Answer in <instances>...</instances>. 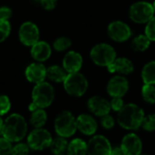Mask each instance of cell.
Listing matches in <instances>:
<instances>
[{
    "mask_svg": "<svg viewBox=\"0 0 155 155\" xmlns=\"http://www.w3.org/2000/svg\"><path fill=\"white\" fill-rule=\"evenodd\" d=\"M27 134V123L19 114H12L4 121L1 134L11 143L22 141Z\"/></svg>",
    "mask_w": 155,
    "mask_h": 155,
    "instance_id": "cell-1",
    "label": "cell"
},
{
    "mask_svg": "<svg viewBox=\"0 0 155 155\" xmlns=\"http://www.w3.org/2000/svg\"><path fill=\"white\" fill-rule=\"evenodd\" d=\"M145 114L143 110L135 104H127L118 112L117 122L126 130H137L142 126Z\"/></svg>",
    "mask_w": 155,
    "mask_h": 155,
    "instance_id": "cell-2",
    "label": "cell"
},
{
    "mask_svg": "<svg viewBox=\"0 0 155 155\" xmlns=\"http://www.w3.org/2000/svg\"><path fill=\"white\" fill-rule=\"evenodd\" d=\"M54 89L47 82L36 84L32 91V102L28 106L30 112L49 107L54 99Z\"/></svg>",
    "mask_w": 155,
    "mask_h": 155,
    "instance_id": "cell-3",
    "label": "cell"
},
{
    "mask_svg": "<svg viewBox=\"0 0 155 155\" xmlns=\"http://www.w3.org/2000/svg\"><path fill=\"white\" fill-rule=\"evenodd\" d=\"M54 127L58 136L64 138L72 137L77 131L76 118L71 112L63 111L54 119Z\"/></svg>",
    "mask_w": 155,
    "mask_h": 155,
    "instance_id": "cell-4",
    "label": "cell"
},
{
    "mask_svg": "<svg viewBox=\"0 0 155 155\" xmlns=\"http://www.w3.org/2000/svg\"><path fill=\"white\" fill-rule=\"evenodd\" d=\"M90 57L94 64L102 67H107L115 60L117 54L113 45L101 43L95 45L91 49Z\"/></svg>",
    "mask_w": 155,
    "mask_h": 155,
    "instance_id": "cell-5",
    "label": "cell"
},
{
    "mask_svg": "<svg viewBox=\"0 0 155 155\" xmlns=\"http://www.w3.org/2000/svg\"><path fill=\"white\" fill-rule=\"evenodd\" d=\"M63 84L65 92L74 97L83 96L88 89L86 77L79 72L68 74Z\"/></svg>",
    "mask_w": 155,
    "mask_h": 155,
    "instance_id": "cell-6",
    "label": "cell"
},
{
    "mask_svg": "<svg viewBox=\"0 0 155 155\" xmlns=\"http://www.w3.org/2000/svg\"><path fill=\"white\" fill-rule=\"evenodd\" d=\"M153 5L147 1H137L131 5L129 8V17L136 24H146L154 16Z\"/></svg>",
    "mask_w": 155,
    "mask_h": 155,
    "instance_id": "cell-7",
    "label": "cell"
},
{
    "mask_svg": "<svg viewBox=\"0 0 155 155\" xmlns=\"http://www.w3.org/2000/svg\"><path fill=\"white\" fill-rule=\"evenodd\" d=\"M52 140L51 134L44 128H34L27 135V144L34 151H44L49 148Z\"/></svg>",
    "mask_w": 155,
    "mask_h": 155,
    "instance_id": "cell-8",
    "label": "cell"
},
{
    "mask_svg": "<svg viewBox=\"0 0 155 155\" xmlns=\"http://www.w3.org/2000/svg\"><path fill=\"white\" fill-rule=\"evenodd\" d=\"M107 34L113 41L117 43H124L131 38L132 29L125 22L115 20L108 25Z\"/></svg>",
    "mask_w": 155,
    "mask_h": 155,
    "instance_id": "cell-9",
    "label": "cell"
},
{
    "mask_svg": "<svg viewBox=\"0 0 155 155\" xmlns=\"http://www.w3.org/2000/svg\"><path fill=\"white\" fill-rule=\"evenodd\" d=\"M39 29L35 24L27 21L21 25L18 36L20 42L25 46H32L39 41Z\"/></svg>",
    "mask_w": 155,
    "mask_h": 155,
    "instance_id": "cell-10",
    "label": "cell"
},
{
    "mask_svg": "<svg viewBox=\"0 0 155 155\" xmlns=\"http://www.w3.org/2000/svg\"><path fill=\"white\" fill-rule=\"evenodd\" d=\"M112 145L103 135H93L87 143V155H110Z\"/></svg>",
    "mask_w": 155,
    "mask_h": 155,
    "instance_id": "cell-11",
    "label": "cell"
},
{
    "mask_svg": "<svg viewBox=\"0 0 155 155\" xmlns=\"http://www.w3.org/2000/svg\"><path fill=\"white\" fill-rule=\"evenodd\" d=\"M106 91L111 97H124L129 91V82L125 76L116 74L107 83Z\"/></svg>",
    "mask_w": 155,
    "mask_h": 155,
    "instance_id": "cell-12",
    "label": "cell"
},
{
    "mask_svg": "<svg viewBox=\"0 0 155 155\" xmlns=\"http://www.w3.org/2000/svg\"><path fill=\"white\" fill-rule=\"evenodd\" d=\"M120 146L124 155H140L143 151V143L141 138L133 133L126 134L123 138Z\"/></svg>",
    "mask_w": 155,
    "mask_h": 155,
    "instance_id": "cell-13",
    "label": "cell"
},
{
    "mask_svg": "<svg viewBox=\"0 0 155 155\" xmlns=\"http://www.w3.org/2000/svg\"><path fill=\"white\" fill-rule=\"evenodd\" d=\"M87 107L93 114L98 117L109 114L112 110L110 101L99 95L91 97L87 102Z\"/></svg>",
    "mask_w": 155,
    "mask_h": 155,
    "instance_id": "cell-14",
    "label": "cell"
},
{
    "mask_svg": "<svg viewBox=\"0 0 155 155\" xmlns=\"http://www.w3.org/2000/svg\"><path fill=\"white\" fill-rule=\"evenodd\" d=\"M107 70L111 74H117L120 75H129L134 70V63L127 57H116L115 60L107 67Z\"/></svg>",
    "mask_w": 155,
    "mask_h": 155,
    "instance_id": "cell-15",
    "label": "cell"
},
{
    "mask_svg": "<svg viewBox=\"0 0 155 155\" xmlns=\"http://www.w3.org/2000/svg\"><path fill=\"white\" fill-rule=\"evenodd\" d=\"M25 74L28 82L35 84H40L46 78V68L42 63H32L26 67Z\"/></svg>",
    "mask_w": 155,
    "mask_h": 155,
    "instance_id": "cell-16",
    "label": "cell"
},
{
    "mask_svg": "<svg viewBox=\"0 0 155 155\" xmlns=\"http://www.w3.org/2000/svg\"><path fill=\"white\" fill-rule=\"evenodd\" d=\"M77 130L84 135L93 136L98 128L96 120L90 114H83L76 118Z\"/></svg>",
    "mask_w": 155,
    "mask_h": 155,
    "instance_id": "cell-17",
    "label": "cell"
},
{
    "mask_svg": "<svg viewBox=\"0 0 155 155\" xmlns=\"http://www.w3.org/2000/svg\"><path fill=\"white\" fill-rule=\"evenodd\" d=\"M83 65L82 55L75 51H69L63 59V67L68 74L77 73Z\"/></svg>",
    "mask_w": 155,
    "mask_h": 155,
    "instance_id": "cell-18",
    "label": "cell"
},
{
    "mask_svg": "<svg viewBox=\"0 0 155 155\" xmlns=\"http://www.w3.org/2000/svg\"><path fill=\"white\" fill-rule=\"evenodd\" d=\"M51 46L45 41H38L31 46V55L36 62L46 61L51 56Z\"/></svg>",
    "mask_w": 155,
    "mask_h": 155,
    "instance_id": "cell-19",
    "label": "cell"
},
{
    "mask_svg": "<svg viewBox=\"0 0 155 155\" xmlns=\"http://www.w3.org/2000/svg\"><path fill=\"white\" fill-rule=\"evenodd\" d=\"M66 153L67 155H87V143L80 138L73 139L68 143Z\"/></svg>",
    "mask_w": 155,
    "mask_h": 155,
    "instance_id": "cell-20",
    "label": "cell"
},
{
    "mask_svg": "<svg viewBox=\"0 0 155 155\" xmlns=\"http://www.w3.org/2000/svg\"><path fill=\"white\" fill-rule=\"evenodd\" d=\"M68 73L63 66L52 65L46 68V78L54 83H64Z\"/></svg>",
    "mask_w": 155,
    "mask_h": 155,
    "instance_id": "cell-21",
    "label": "cell"
},
{
    "mask_svg": "<svg viewBox=\"0 0 155 155\" xmlns=\"http://www.w3.org/2000/svg\"><path fill=\"white\" fill-rule=\"evenodd\" d=\"M151 43H152L151 40L144 34H140L133 38L131 46L134 51L142 53V52L146 51L150 47Z\"/></svg>",
    "mask_w": 155,
    "mask_h": 155,
    "instance_id": "cell-22",
    "label": "cell"
},
{
    "mask_svg": "<svg viewBox=\"0 0 155 155\" xmlns=\"http://www.w3.org/2000/svg\"><path fill=\"white\" fill-rule=\"evenodd\" d=\"M29 122L34 128H43L47 122V114L45 109H36L31 112Z\"/></svg>",
    "mask_w": 155,
    "mask_h": 155,
    "instance_id": "cell-23",
    "label": "cell"
},
{
    "mask_svg": "<svg viewBox=\"0 0 155 155\" xmlns=\"http://www.w3.org/2000/svg\"><path fill=\"white\" fill-rule=\"evenodd\" d=\"M142 79L143 84L155 85V60L145 64L142 69Z\"/></svg>",
    "mask_w": 155,
    "mask_h": 155,
    "instance_id": "cell-24",
    "label": "cell"
},
{
    "mask_svg": "<svg viewBox=\"0 0 155 155\" xmlns=\"http://www.w3.org/2000/svg\"><path fill=\"white\" fill-rule=\"evenodd\" d=\"M67 146H68V142L66 141V138L58 136L52 140V143L49 148L53 154L59 155L66 153Z\"/></svg>",
    "mask_w": 155,
    "mask_h": 155,
    "instance_id": "cell-25",
    "label": "cell"
},
{
    "mask_svg": "<svg viewBox=\"0 0 155 155\" xmlns=\"http://www.w3.org/2000/svg\"><path fill=\"white\" fill-rule=\"evenodd\" d=\"M143 99L148 104H155V85L144 84L142 87Z\"/></svg>",
    "mask_w": 155,
    "mask_h": 155,
    "instance_id": "cell-26",
    "label": "cell"
},
{
    "mask_svg": "<svg viewBox=\"0 0 155 155\" xmlns=\"http://www.w3.org/2000/svg\"><path fill=\"white\" fill-rule=\"evenodd\" d=\"M71 45H72V41L70 38H68L66 36H61L54 42L53 46H54V50H56L58 52H62V51L68 49L71 46Z\"/></svg>",
    "mask_w": 155,
    "mask_h": 155,
    "instance_id": "cell-27",
    "label": "cell"
},
{
    "mask_svg": "<svg viewBox=\"0 0 155 155\" xmlns=\"http://www.w3.org/2000/svg\"><path fill=\"white\" fill-rule=\"evenodd\" d=\"M11 33V25L8 20L0 19V43L4 42Z\"/></svg>",
    "mask_w": 155,
    "mask_h": 155,
    "instance_id": "cell-28",
    "label": "cell"
},
{
    "mask_svg": "<svg viewBox=\"0 0 155 155\" xmlns=\"http://www.w3.org/2000/svg\"><path fill=\"white\" fill-rule=\"evenodd\" d=\"M142 127L143 130L147 132H154L155 131V114H152L149 115H145Z\"/></svg>",
    "mask_w": 155,
    "mask_h": 155,
    "instance_id": "cell-29",
    "label": "cell"
},
{
    "mask_svg": "<svg viewBox=\"0 0 155 155\" xmlns=\"http://www.w3.org/2000/svg\"><path fill=\"white\" fill-rule=\"evenodd\" d=\"M30 152V148L27 143H17L15 146H13L10 155H28Z\"/></svg>",
    "mask_w": 155,
    "mask_h": 155,
    "instance_id": "cell-30",
    "label": "cell"
},
{
    "mask_svg": "<svg viewBox=\"0 0 155 155\" xmlns=\"http://www.w3.org/2000/svg\"><path fill=\"white\" fill-rule=\"evenodd\" d=\"M144 35L151 40V42H155V15L152 17L145 24Z\"/></svg>",
    "mask_w": 155,
    "mask_h": 155,
    "instance_id": "cell-31",
    "label": "cell"
},
{
    "mask_svg": "<svg viewBox=\"0 0 155 155\" xmlns=\"http://www.w3.org/2000/svg\"><path fill=\"white\" fill-rule=\"evenodd\" d=\"M11 109V102L8 96L0 94V116L6 114Z\"/></svg>",
    "mask_w": 155,
    "mask_h": 155,
    "instance_id": "cell-32",
    "label": "cell"
},
{
    "mask_svg": "<svg viewBox=\"0 0 155 155\" xmlns=\"http://www.w3.org/2000/svg\"><path fill=\"white\" fill-rule=\"evenodd\" d=\"M12 148V143L2 136L0 138V155H10Z\"/></svg>",
    "mask_w": 155,
    "mask_h": 155,
    "instance_id": "cell-33",
    "label": "cell"
},
{
    "mask_svg": "<svg viewBox=\"0 0 155 155\" xmlns=\"http://www.w3.org/2000/svg\"><path fill=\"white\" fill-rule=\"evenodd\" d=\"M100 123H101V125L103 126V128H104L106 130H110V129H113L114 127L115 120L112 115L106 114V115L101 117Z\"/></svg>",
    "mask_w": 155,
    "mask_h": 155,
    "instance_id": "cell-34",
    "label": "cell"
},
{
    "mask_svg": "<svg viewBox=\"0 0 155 155\" xmlns=\"http://www.w3.org/2000/svg\"><path fill=\"white\" fill-rule=\"evenodd\" d=\"M110 105L112 110L118 113L124 106L123 97H112V100L110 101Z\"/></svg>",
    "mask_w": 155,
    "mask_h": 155,
    "instance_id": "cell-35",
    "label": "cell"
},
{
    "mask_svg": "<svg viewBox=\"0 0 155 155\" xmlns=\"http://www.w3.org/2000/svg\"><path fill=\"white\" fill-rule=\"evenodd\" d=\"M41 5L45 10H53L57 3V0H39Z\"/></svg>",
    "mask_w": 155,
    "mask_h": 155,
    "instance_id": "cell-36",
    "label": "cell"
},
{
    "mask_svg": "<svg viewBox=\"0 0 155 155\" xmlns=\"http://www.w3.org/2000/svg\"><path fill=\"white\" fill-rule=\"evenodd\" d=\"M12 15V10L8 6L0 7V19L8 20Z\"/></svg>",
    "mask_w": 155,
    "mask_h": 155,
    "instance_id": "cell-37",
    "label": "cell"
},
{
    "mask_svg": "<svg viewBox=\"0 0 155 155\" xmlns=\"http://www.w3.org/2000/svg\"><path fill=\"white\" fill-rule=\"evenodd\" d=\"M110 155H124L121 146H115V147H112V151Z\"/></svg>",
    "mask_w": 155,
    "mask_h": 155,
    "instance_id": "cell-38",
    "label": "cell"
},
{
    "mask_svg": "<svg viewBox=\"0 0 155 155\" xmlns=\"http://www.w3.org/2000/svg\"><path fill=\"white\" fill-rule=\"evenodd\" d=\"M3 125H4V120L2 119V116H0V134L3 129Z\"/></svg>",
    "mask_w": 155,
    "mask_h": 155,
    "instance_id": "cell-39",
    "label": "cell"
},
{
    "mask_svg": "<svg viewBox=\"0 0 155 155\" xmlns=\"http://www.w3.org/2000/svg\"><path fill=\"white\" fill-rule=\"evenodd\" d=\"M152 5H153V9H154V12H155V0L153 1V3Z\"/></svg>",
    "mask_w": 155,
    "mask_h": 155,
    "instance_id": "cell-40",
    "label": "cell"
},
{
    "mask_svg": "<svg viewBox=\"0 0 155 155\" xmlns=\"http://www.w3.org/2000/svg\"><path fill=\"white\" fill-rule=\"evenodd\" d=\"M59 155H67V153H62V154H59Z\"/></svg>",
    "mask_w": 155,
    "mask_h": 155,
    "instance_id": "cell-41",
    "label": "cell"
},
{
    "mask_svg": "<svg viewBox=\"0 0 155 155\" xmlns=\"http://www.w3.org/2000/svg\"><path fill=\"white\" fill-rule=\"evenodd\" d=\"M140 155H148V154H143V153H141V154Z\"/></svg>",
    "mask_w": 155,
    "mask_h": 155,
    "instance_id": "cell-42",
    "label": "cell"
},
{
    "mask_svg": "<svg viewBox=\"0 0 155 155\" xmlns=\"http://www.w3.org/2000/svg\"><path fill=\"white\" fill-rule=\"evenodd\" d=\"M37 1H39V0H37Z\"/></svg>",
    "mask_w": 155,
    "mask_h": 155,
    "instance_id": "cell-43",
    "label": "cell"
}]
</instances>
